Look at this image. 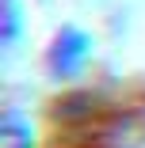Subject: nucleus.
Segmentation results:
<instances>
[{
  "instance_id": "2",
  "label": "nucleus",
  "mask_w": 145,
  "mask_h": 148,
  "mask_svg": "<svg viewBox=\"0 0 145 148\" xmlns=\"http://www.w3.org/2000/svg\"><path fill=\"white\" fill-rule=\"evenodd\" d=\"M31 137H35V133H31V122L19 118L15 110H8L4 122H0V148H31V144H35Z\"/></svg>"
},
{
  "instance_id": "1",
  "label": "nucleus",
  "mask_w": 145,
  "mask_h": 148,
  "mask_svg": "<svg viewBox=\"0 0 145 148\" xmlns=\"http://www.w3.org/2000/svg\"><path fill=\"white\" fill-rule=\"evenodd\" d=\"M92 61V34H84L80 27H65L57 31L50 49H46V69L53 76H76Z\"/></svg>"
}]
</instances>
